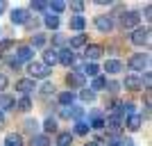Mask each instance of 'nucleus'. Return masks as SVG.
Returning <instances> with one entry per match:
<instances>
[{"label":"nucleus","mask_w":152,"mask_h":146,"mask_svg":"<svg viewBox=\"0 0 152 146\" xmlns=\"http://www.w3.org/2000/svg\"><path fill=\"white\" fill-rule=\"evenodd\" d=\"M121 25L125 27V30H134V27L141 25V14L139 12H125L121 16Z\"/></svg>","instance_id":"1"},{"label":"nucleus","mask_w":152,"mask_h":146,"mask_svg":"<svg viewBox=\"0 0 152 146\" xmlns=\"http://www.w3.org/2000/svg\"><path fill=\"white\" fill-rule=\"evenodd\" d=\"M27 73L32 76V80H34V78H48L50 76V69H48L43 62H30L27 64Z\"/></svg>","instance_id":"2"},{"label":"nucleus","mask_w":152,"mask_h":146,"mask_svg":"<svg viewBox=\"0 0 152 146\" xmlns=\"http://www.w3.org/2000/svg\"><path fill=\"white\" fill-rule=\"evenodd\" d=\"M129 41H132L134 46H148L150 44V30H148V27H136L134 34L129 37Z\"/></svg>","instance_id":"3"},{"label":"nucleus","mask_w":152,"mask_h":146,"mask_svg":"<svg viewBox=\"0 0 152 146\" xmlns=\"http://www.w3.org/2000/svg\"><path fill=\"white\" fill-rule=\"evenodd\" d=\"M129 69L132 71H145L148 69V55L145 53H136V55H132L129 57Z\"/></svg>","instance_id":"4"},{"label":"nucleus","mask_w":152,"mask_h":146,"mask_svg":"<svg viewBox=\"0 0 152 146\" xmlns=\"http://www.w3.org/2000/svg\"><path fill=\"white\" fill-rule=\"evenodd\" d=\"M121 126H123V119H121L118 114L109 116V119L104 121V128L109 130V135H111V137H118V133H121Z\"/></svg>","instance_id":"5"},{"label":"nucleus","mask_w":152,"mask_h":146,"mask_svg":"<svg viewBox=\"0 0 152 146\" xmlns=\"http://www.w3.org/2000/svg\"><path fill=\"white\" fill-rule=\"evenodd\" d=\"M66 82H68V87H73V89H84V76L80 73V71H70L68 76H66Z\"/></svg>","instance_id":"6"},{"label":"nucleus","mask_w":152,"mask_h":146,"mask_svg":"<svg viewBox=\"0 0 152 146\" xmlns=\"http://www.w3.org/2000/svg\"><path fill=\"white\" fill-rule=\"evenodd\" d=\"M57 62H61L64 66H73L75 64V53L70 48H61V50H57Z\"/></svg>","instance_id":"7"},{"label":"nucleus","mask_w":152,"mask_h":146,"mask_svg":"<svg viewBox=\"0 0 152 146\" xmlns=\"http://www.w3.org/2000/svg\"><path fill=\"white\" fill-rule=\"evenodd\" d=\"M95 27L107 34V32L114 30V21H111V16H98V19H95Z\"/></svg>","instance_id":"8"},{"label":"nucleus","mask_w":152,"mask_h":146,"mask_svg":"<svg viewBox=\"0 0 152 146\" xmlns=\"http://www.w3.org/2000/svg\"><path fill=\"white\" fill-rule=\"evenodd\" d=\"M16 89H18L20 94H30V91H34V89H37V84H34V80H32V78H23V80H18V82H16Z\"/></svg>","instance_id":"9"},{"label":"nucleus","mask_w":152,"mask_h":146,"mask_svg":"<svg viewBox=\"0 0 152 146\" xmlns=\"http://www.w3.org/2000/svg\"><path fill=\"white\" fill-rule=\"evenodd\" d=\"M102 53H104V48L102 46H98V44H91V46H86V59H91V62H95L98 57H102Z\"/></svg>","instance_id":"10"},{"label":"nucleus","mask_w":152,"mask_h":146,"mask_svg":"<svg viewBox=\"0 0 152 146\" xmlns=\"http://www.w3.org/2000/svg\"><path fill=\"white\" fill-rule=\"evenodd\" d=\"M27 19H30V14H27L25 9H14L12 12V23L14 25H25Z\"/></svg>","instance_id":"11"},{"label":"nucleus","mask_w":152,"mask_h":146,"mask_svg":"<svg viewBox=\"0 0 152 146\" xmlns=\"http://www.w3.org/2000/svg\"><path fill=\"white\" fill-rule=\"evenodd\" d=\"M123 87L129 89V91H139L143 84H141V78H139V76H127L125 82H123Z\"/></svg>","instance_id":"12"},{"label":"nucleus","mask_w":152,"mask_h":146,"mask_svg":"<svg viewBox=\"0 0 152 146\" xmlns=\"http://www.w3.org/2000/svg\"><path fill=\"white\" fill-rule=\"evenodd\" d=\"M32 57H34V50H32L30 46H20L18 53H16V59H18V62H32Z\"/></svg>","instance_id":"13"},{"label":"nucleus","mask_w":152,"mask_h":146,"mask_svg":"<svg viewBox=\"0 0 152 146\" xmlns=\"http://www.w3.org/2000/svg\"><path fill=\"white\" fill-rule=\"evenodd\" d=\"M57 101H59V105H61V107H70V105L75 103V94H73V91H61Z\"/></svg>","instance_id":"14"},{"label":"nucleus","mask_w":152,"mask_h":146,"mask_svg":"<svg viewBox=\"0 0 152 146\" xmlns=\"http://www.w3.org/2000/svg\"><path fill=\"white\" fill-rule=\"evenodd\" d=\"M104 71L111 73V76H114V73H121V71H123V64L118 62V59H107V62H104Z\"/></svg>","instance_id":"15"},{"label":"nucleus","mask_w":152,"mask_h":146,"mask_svg":"<svg viewBox=\"0 0 152 146\" xmlns=\"http://www.w3.org/2000/svg\"><path fill=\"white\" fill-rule=\"evenodd\" d=\"M82 76H91V78H98L100 76V66L95 62H89L86 66H82Z\"/></svg>","instance_id":"16"},{"label":"nucleus","mask_w":152,"mask_h":146,"mask_svg":"<svg viewBox=\"0 0 152 146\" xmlns=\"http://www.w3.org/2000/svg\"><path fill=\"white\" fill-rule=\"evenodd\" d=\"M141 123H143V119H141V114H132V116H127V121H125V126L129 128V130H139L141 128Z\"/></svg>","instance_id":"17"},{"label":"nucleus","mask_w":152,"mask_h":146,"mask_svg":"<svg viewBox=\"0 0 152 146\" xmlns=\"http://www.w3.org/2000/svg\"><path fill=\"white\" fill-rule=\"evenodd\" d=\"M5 146H25V144H23V137L18 133H9L5 137Z\"/></svg>","instance_id":"18"},{"label":"nucleus","mask_w":152,"mask_h":146,"mask_svg":"<svg viewBox=\"0 0 152 146\" xmlns=\"http://www.w3.org/2000/svg\"><path fill=\"white\" fill-rule=\"evenodd\" d=\"M89 128L102 130V128H104V116H102V114H98V112H93V116H91V121H89Z\"/></svg>","instance_id":"19"},{"label":"nucleus","mask_w":152,"mask_h":146,"mask_svg":"<svg viewBox=\"0 0 152 146\" xmlns=\"http://www.w3.org/2000/svg\"><path fill=\"white\" fill-rule=\"evenodd\" d=\"M43 64L45 66H48V69H50V66H55V64H57V50H45L43 53Z\"/></svg>","instance_id":"20"},{"label":"nucleus","mask_w":152,"mask_h":146,"mask_svg":"<svg viewBox=\"0 0 152 146\" xmlns=\"http://www.w3.org/2000/svg\"><path fill=\"white\" fill-rule=\"evenodd\" d=\"M68 25H70V30H77V32H82V30H84V25H86V21H84V16H73Z\"/></svg>","instance_id":"21"},{"label":"nucleus","mask_w":152,"mask_h":146,"mask_svg":"<svg viewBox=\"0 0 152 146\" xmlns=\"http://www.w3.org/2000/svg\"><path fill=\"white\" fill-rule=\"evenodd\" d=\"M104 87H107V78L98 76V78H93V82H91V87H89V89L95 94V91H100V89H104Z\"/></svg>","instance_id":"22"},{"label":"nucleus","mask_w":152,"mask_h":146,"mask_svg":"<svg viewBox=\"0 0 152 146\" xmlns=\"http://www.w3.org/2000/svg\"><path fill=\"white\" fill-rule=\"evenodd\" d=\"M43 23H45V27H50V30H57V27H59V16H55V14H45Z\"/></svg>","instance_id":"23"},{"label":"nucleus","mask_w":152,"mask_h":146,"mask_svg":"<svg viewBox=\"0 0 152 146\" xmlns=\"http://www.w3.org/2000/svg\"><path fill=\"white\" fill-rule=\"evenodd\" d=\"M57 146H73V135L70 133H59L57 135Z\"/></svg>","instance_id":"24"},{"label":"nucleus","mask_w":152,"mask_h":146,"mask_svg":"<svg viewBox=\"0 0 152 146\" xmlns=\"http://www.w3.org/2000/svg\"><path fill=\"white\" fill-rule=\"evenodd\" d=\"M43 46H45V34H39V32L32 34V46H30L32 50H34V48H43Z\"/></svg>","instance_id":"25"},{"label":"nucleus","mask_w":152,"mask_h":146,"mask_svg":"<svg viewBox=\"0 0 152 146\" xmlns=\"http://www.w3.org/2000/svg\"><path fill=\"white\" fill-rule=\"evenodd\" d=\"M86 41H89V37H86V34H75V37L70 39V48H80V46H86Z\"/></svg>","instance_id":"26"},{"label":"nucleus","mask_w":152,"mask_h":146,"mask_svg":"<svg viewBox=\"0 0 152 146\" xmlns=\"http://www.w3.org/2000/svg\"><path fill=\"white\" fill-rule=\"evenodd\" d=\"M14 105H16V101H14L12 96H0V110H12Z\"/></svg>","instance_id":"27"},{"label":"nucleus","mask_w":152,"mask_h":146,"mask_svg":"<svg viewBox=\"0 0 152 146\" xmlns=\"http://www.w3.org/2000/svg\"><path fill=\"white\" fill-rule=\"evenodd\" d=\"M16 107H18L20 112H30V110H32V101H30V96H23V98L16 103Z\"/></svg>","instance_id":"28"},{"label":"nucleus","mask_w":152,"mask_h":146,"mask_svg":"<svg viewBox=\"0 0 152 146\" xmlns=\"http://www.w3.org/2000/svg\"><path fill=\"white\" fill-rule=\"evenodd\" d=\"M25 130L34 137V135L39 133V121H37V119H27V121H25Z\"/></svg>","instance_id":"29"},{"label":"nucleus","mask_w":152,"mask_h":146,"mask_svg":"<svg viewBox=\"0 0 152 146\" xmlns=\"http://www.w3.org/2000/svg\"><path fill=\"white\" fill-rule=\"evenodd\" d=\"M43 130L45 133H57V119H52V116H48L43 123Z\"/></svg>","instance_id":"30"},{"label":"nucleus","mask_w":152,"mask_h":146,"mask_svg":"<svg viewBox=\"0 0 152 146\" xmlns=\"http://www.w3.org/2000/svg\"><path fill=\"white\" fill-rule=\"evenodd\" d=\"M32 146H50V142H48L45 135H34L32 137Z\"/></svg>","instance_id":"31"},{"label":"nucleus","mask_w":152,"mask_h":146,"mask_svg":"<svg viewBox=\"0 0 152 146\" xmlns=\"http://www.w3.org/2000/svg\"><path fill=\"white\" fill-rule=\"evenodd\" d=\"M52 9V12H55V16H57V14H61L64 9H66V2H61V0H55V2H50V5H48ZM50 12V14H52Z\"/></svg>","instance_id":"32"},{"label":"nucleus","mask_w":152,"mask_h":146,"mask_svg":"<svg viewBox=\"0 0 152 146\" xmlns=\"http://www.w3.org/2000/svg\"><path fill=\"white\" fill-rule=\"evenodd\" d=\"M89 130H91V128H89L86 121H77V123H75V135H86Z\"/></svg>","instance_id":"33"},{"label":"nucleus","mask_w":152,"mask_h":146,"mask_svg":"<svg viewBox=\"0 0 152 146\" xmlns=\"http://www.w3.org/2000/svg\"><path fill=\"white\" fill-rule=\"evenodd\" d=\"M80 98H82L84 103H93V101H95V94L91 91V89H82V94H80Z\"/></svg>","instance_id":"34"},{"label":"nucleus","mask_w":152,"mask_h":146,"mask_svg":"<svg viewBox=\"0 0 152 146\" xmlns=\"http://www.w3.org/2000/svg\"><path fill=\"white\" fill-rule=\"evenodd\" d=\"M9 48H14V39H2L0 41V53H7Z\"/></svg>","instance_id":"35"},{"label":"nucleus","mask_w":152,"mask_h":146,"mask_svg":"<svg viewBox=\"0 0 152 146\" xmlns=\"http://www.w3.org/2000/svg\"><path fill=\"white\" fill-rule=\"evenodd\" d=\"M104 89H107V91H111V94H116V91L121 89V84L116 82V80H109V82H107V87H104Z\"/></svg>","instance_id":"36"},{"label":"nucleus","mask_w":152,"mask_h":146,"mask_svg":"<svg viewBox=\"0 0 152 146\" xmlns=\"http://www.w3.org/2000/svg\"><path fill=\"white\" fill-rule=\"evenodd\" d=\"M32 9H34V12H43L45 7H48V2H41V0H37V2H32Z\"/></svg>","instance_id":"37"},{"label":"nucleus","mask_w":152,"mask_h":146,"mask_svg":"<svg viewBox=\"0 0 152 146\" xmlns=\"http://www.w3.org/2000/svg\"><path fill=\"white\" fill-rule=\"evenodd\" d=\"M52 44L55 46H64L66 44V37H64V34H52Z\"/></svg>","instance_id":"38"},{"label":"nucleus","mask_w":152,"mask_h":146,"mask_svg":"<svg viewBox=\"0 0 152 146\" xmlns=\"http://www.w3.org/2000/svg\"><path fill=\"white\" fill-rule=\"evenodd\" d=\"M52 91H55V84H50V82H45L43 87H41V94L43 96H48V94H52Z\"/></svg>","instance_id":"39"},{"label":"nucleus","mask_w":152,"mask_h":146,"mask_svg":"<svg viewBox=\"0 0 152 146\" xmlns=\"http://www.w3.org/2000/svg\"><path fill=\"white\" fill-rule=\"evenodd\" d=\"M104 146H118V137H111V135H109L107 139H104Z\"/></svg>","instance_id":"40"},{"label":"nucleus","mask_w":152,"mask_h":146,"mask_svg":"<svg viewBox=\"0 0 152 146\" xmlns=\"http://www.w3.org/2000/svg\"><path fill=\"white\" fill-rule=\"evenodd\" d=\"M143 82H145V87L150 89V82H152V78H150V73H148V71L143 73V78H141V84H143Z\"/></svg>","instance_id":"41"},{"label":"nucleus","mask_w":152,"mask_h":146,"mask_svg":"<svg viewBox=\"0 0 152 146\" xmlns=\"http://www.w3.org/2000/svg\"><path fill=\"white\" fill-rule=\"evenodd\" d=\"M59 116L61 119H70V107H61L59 110Z\"/></svg>","instance_id":"42"},{"label":"nucleus","mask_w":152,"mask_h":146,"mask_svg":"<svg viewBox=\"0 0 152 146\" xmlns=\"http://www.w3.org/2000/svg\"><path fill=\"white\" fill-rule=\"evenodd\" d=\"M118 146H134V142L129 137H125V139H118Z\"/></svg>","instance_id":"43"},{"label":"nucleus","mask_w":152,"mask_h":146,"mask_svg":"<svg viewBox=\"0 0 152 146\" xmlns=\"http://www.w3.org/2000/svg\"><path fill=\"white\" fill-rule=\"evenodd\" d=\"M7 84H9L7 76H2V73H0V89H7Z\"/></svg>","instance_id":"44"},{"label":"nucleus","mask_w":152,"mask_h":146,"mask_svg":"<svg viewBox=\"0 0 152 146\" xmlns=\"http://www.w3.org/2000/svg\"><path fill=\"white\" fill-rule=\"evenodd\" d=\"M9 66H12V69H18V66H20V62H18L16 57H12V59H9Z\"/></svg>","instance_id":"45"},{"label":"nucleus","mask_w":152,"mask_h":146,"mask_svg":"<svg viewBox=\"0 0 152 146\" xmlns=\"http://www.w3.org/2000/svg\"><path fill=\"white\" fill-rule=\"evenodd\" d=\"M25 25H27V27H37V25H39V21H37V19H27Z\"/></svg>","instance_id":"46"},{"label":"nucleus","mask_w":152,"mask_h":146,"mask_svg":"<svg viewBox=\"0 0 152 146\" xmlns=\"http://www.w3.org/2000/svg\"><path fill=\"white\" fill-rule=\"evenodd\" d=\"M73 9H77V12H82V9H84V2H80V0H77V2H73Z\"/></svg>","instance_id":"47"},{"label":"nucleus","mask_w":152,"mask_h":146,"mask_svg":"<svg viewBox=\"0 0 152 146\" xmlns=\"http://www.w3.org/2000/svg\"><path fill=\"white\" fill-rule=\"evenodd\" d=\"M2 128H5V116L0 114V130H2Z\"/></svg>","instance_id":"48"},{"label":"nucleus","mask_w":152,"mask_h":146,"mask_svg":"<svg viewBox=\"0 0 152 146\" xmlns=\"http://www.w3.org/2000/svg\"><path fill=\"white\" fill-rule=\"evenodd\" d=\"M84 146H98V142H89V144H84Z\"/></svg>","instance_id":"49"},{"label":"nucleus","mask_w":152,"mask_h":146,"mask_svg":"<svg viewBox=\"0 0 152 146\" xmlns=\"http://www.w3.org/2000/svg\"><path fill=\"white\" fill-rule=\"evenodd\" d=\"M2 9H5V2H0V12H2Z\"/></svg>","instance_id":"50"}]
</instances>
